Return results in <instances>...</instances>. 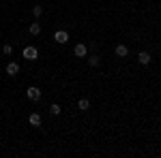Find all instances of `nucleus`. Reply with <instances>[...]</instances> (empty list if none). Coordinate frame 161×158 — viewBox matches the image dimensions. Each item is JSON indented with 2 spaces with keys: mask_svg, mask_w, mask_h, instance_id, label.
<instances>
[{
  "mask_svg": "<svg viewBox=\"0 0 161 158\" xmlns=\"http://www.w3.org/2000/svg\"><path fill=\"white\" fill-rule=\"evenodd\" d=\"M28 122H30V126L39 128V126H41V115H39V113H30V115H28Z\"/></svg>",
  "mask_w": 161,
  "mask_h": 158,
  "instance_id": "0eeeda50",
  "label": "nucleus"
},
{
  "mask_svg": "<svg viewBox=\"0 0 161 158\" xmlns=\"http://www.w3.org/2000/svg\"><path fill=\"white\" fill-rule=\"evenodd\" d=\"M2 54H4V56H11L13 47H11V45H2Z\"/></svg>",
  "mask_w": 161,
  "mask_h": 158,
  "instance_id": "4468645a",
  "label": "nucleus"
},
{
  "mask_svg": "<svg viewBox=\"0 0 161 158\" xmlns=\"http://www.w3.org/2000/svg\"><path fill=\"white\" fill-rule=\"evenodd\" d=\"M73 54L77 56V58H86V54H88V47L84 45V43H77L73 47Z\"/></svg>",
  "mask_w": 161,
  "mask_h": 158,
  "instance_id": "f03ea898",
  "label": "nucleus"
},
{
  "mask_svg": "<svg viewBox=\"0 0 161 158\" xmlns=\"http://www.w3.org/2000/svg\"><path fill=\"white\" fill-rule=\"evenodd\" d=\"M77 107H80L82 111H88V109H90V100H88V98H80Z\"/></svg>",
  "mask_w": 161,
  "mask_h": 158,
  "instance_id": "1a4fd4ad",
  "label": "nucleus"
},
{
  "mask_svg": "<svg viewBox=\"0 0 161 158\" xmlns=\"http://www.w3.org/2000/svg\"><path fill=\"white\" fill-rule=\"evenodd\" d=\"M50 111H52V115H58V113H60V105H56V103H54V105L50 107Z\"/></svg>",
  "mask_w": 161,
  "mask_h": 158,
  "instance_id": "ddd939ff",
  "label": "nucleus"
},
{
  "mask_svg": "<svg viewBox=\"0 0 161 158\" xmlns=\"http://www.w3.org/2000/svg\"><path fill=\"white\" fill-rule=\"evenodd\" d=\"M28 30H30V34H39V32H41V24H37V22H35V24H30V28H28Z\"/></svg>",
  "mask_w": 161,
  "mask_h": 158,
  "instance_id": "9d476101",
  "label": "nucleus"
},
{
  "mask_svg": "<svg viewBox=\"0 0 161 158\" xmlns=\"http://www.w3.org/2000/svg\"><path fill=\"white\" fill-rule=\"evenodd\" d=\"M26 96L30 98V100H39V98H41V90L32 85V88H28V90H26Z\"/></svg>",
  "mask_w": 161,
  "mask_h": 158,
  "instance_id": "20e7f679",
  "label": "nucleus"
},
{
  "mask_svg": "<svg viewBox=\"0 0 161 158\" xmlns=\"http://www.w3.org/2000/svg\"><path fill=\"white\" fill-rule=\"evenodd\" d=\"M88 64H90V66H99V64H101L99 56H90V58H88Z\"/></svg>",
  "mask_w": 161,
  "mask_h": 158,
  "instance_id": "9b49d317",
  "label": "nucleus"
},
{
  "mask_svg": "<svg viewBox=\"0 0 161 158\" xmlns=\"http://www.w3.org/2000/svg\"><path fill=\"white\" fill-rule=\"evenodd\" d=\"M114 51H116V56H118V58H125V56L129 54V47L120 43V45H116V49H114Z\"/></svg>",
  "mask_w": 161,
  "mask_h": 158,
  "instance_id": "6e6552de",
  "label": "nucleus"
},
{
  "mask_svg": "<svg viewBox=\"0 0 161 158\" xmlns=\"http://www.w3.org/2000/svg\"><path fill=\"white\" fill-rule=\"evenodd\" d=\"M150 60H153V58H150L148 51H140V54H137V62H140V64H150Z\"/></svg>",
  "mask_w": 161,
  "mask_h": 158,
  "instance_id": "39448f33",
  "label": "nucleus"
},
{
  "mask_svg": "<svg viewBox=\"0 0 161 158\" xmlns=\"http://www.w3.org/2000/svg\"><path fill=\"white\" fill-rule=\"evenodd\" d=\"M54 41L60 43V45H64V43L69 41V32H67V30H58V32L54 34Z\"/></svg>",
  "mask_w": 161,
  "mask_h": 158,
  "instance_id": "7ed1b4c3",
  "label": "nucleus"
},
{
  "mask_svg": "<svg viewBox=\"0 0 161 158\" xmlns=\"http://www.w3.org/2000/svg\"><path fill=\"white\" fill-rule=\"evenodd\" d=\"M32 15H35V17H41V15H43V7L35 4V7H32Z\"/></svg>",
  "mask_w": 161,
  "mask_h": 158,
  "instance_id": "f8f14e48",
  "label": "nucleus"
},
{
  "mask_svg": "<svg viewBox=\"0 0 161 158\" xmlns=\"http://www.w3.org/2000/svg\"><path fill=\"white\" fill-rule=\"evenodd\" d=\"M24 58L26 60H37L39 58V49L32 47V45H30V47H24Z\"/></svg>",
  "mask_w": 161,
  "mask_h": 158,
  "instance_id": "f257e3e1",
  "label": "nucleus"
},
{
  "mask_svg": "<svg viewBox=\"0 0 161 158\" xmlns=\"http://www.w3.org/2000/svg\"><path fill=\"white\" fill-rule=\"evenodd\" d=\"M19 73V64H17V62H9V64H7V75H17Z\"/></svg>",
  "mask_w": 161,
  "mask_h": 158,
  "instance_id": "423d86ee",
  "label": "nucleus"
}]
</instances>
